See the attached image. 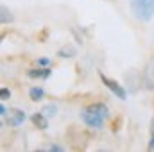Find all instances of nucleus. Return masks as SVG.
<instances>
[{
  "mask_svg": "<svg viewBox=\"0 0 154 152\" xmlns=\"http://www.w3.org/2000/svg\"><path fill=\"white\" fill-rule=\"evenodd\" d=\"M100 81L104 82V86H106L108 90H111V91L115 93V95L118 97V99H122V100L125 99V90H124V88H122V86H120V84H118L116 81L109 79V77H106L104 74H100Z\"/></svg>",
  "mask_w": 154,
  "mask_h": 152,
  "instance_id": "obj_4",
  "label": "nucleus"
},
{
  "mask_svg": "<svg viewBox=\"0 0 154 152\" xmlns=\"http://www.w3.org/2000/svg\"><path fill=\"white\" fill-rule=\"evenodd\" d=\"M41 113L45 114V116H54L56 114V106H45L41 109Z\"/></svg>",
  "mask_w": 154,
  "mask_h": 152,
  "instance_id": "obj_10",
  "label": "nucleus"
},
{
  "mask_svg": "<svg viewBox=\"0 0 154 152\" xmlns=\"http://www.w3.org/2000/svg\"><path fill=\"white\" fill-rule=\"evenodd\" d=\"M0 114H2V116H5V114H7V109H5V106H4V104L0 106Z\"/></svg>",
  "mask_w": 154,
  "mask_h": 152,
  "instance_id": "obj_14",
  "label": "nucleus"
},
{
  "mask_svg": "<svg viewBox=\"0 0 154 152\" xmlns=\"http://www.w3.org/2000/svg\"><path fill=\"white\" fill-rule=\"evenodd\" d=\"M9 97H11V91H9L7 88H2V90H0V99H2V100H7Z\"/></svg>",
  "mask_w": 154,
  "mask_h": 152,
  "instance_id": "obj_11",
  "label": "nucleus"
},
{
  "mask_svg": "<svg viewBox=\"0 0 154 152\" xmlns=\"http://www.w3.org/2000/svg\"><path fill=\"white\" fill-rule=\"evenodd\" d=\"M131 9L138 20L149 22L154 14V0H131Z\"/></svg>",
  "mask_w": 154,
  "mask_h": 152,
  "instance_id": "obj_2",
  "label": "nucleus"
},
{
  "mask_svg": "<svg viewBox=\"0 0 154 152\" xmlns=\"http://www.w3.org/2000/svg\"><path fill=\"white\" fill-rule=\"evenodd\" d=\"M4 118H5V123H7L9 127H18V125L23 123L25 113H23L22 109H11V111H7V114H5Z\"/></svg>",
  "mask_w": 154,
  "mask_h": 152,
  "instance_id": "obj_3",
  "label": "nucleus"
},
{
  "mask_svg": "<svg viewBox=\"0 0 154 152\" xmlns=\"http://www.w3.org/2000/svg\"><path fill=\"white\" fill-rule=\"evenodd\" d=\"M57 54H59L61 57H72V56L75 54V50H74V48H70V47H66V48H61Z\"/></svg>",
  "mask_w": 154,
  "mask_h": 152,
  "instance_id": "obj_9",
  "label": "nucleus"
},
{
  "mask_svg": "<svg viewBox=\"0 0 154 152\" xmlns=\"http://www.w3.org/2000/svg\"><path fill=\"white\" fill-rule=\"evenodd\" d=\"M38 65H41V66H47V65H50V59L41 57V59H38Z\"/></svg>",
  "mask_w": 154,
  "mask_h": 152,
  "instance_id": "obj_12",
  "label": "nucleus"
},
{
  "mask_svg": "<svg viewBox=\"0 0 154 152\" xmlns=\"http://www.w3.org/2000/svg\"><path fill=\"white\" fill-rule=\"evenodd\" d=\"M143 84H145V88L154 90V57L145 65V70H143Z\"/></svg>",
  "mask_w": 154,
  "mask_h": 152,
  "instance_id": "obj_5",
  "label": "nucleus"
},
{
  "mask_svg": "<svg viewBox=\"0 0 154 152\" xmlns=\"http://www.w3.org/2000/svg\"><path fill=\"white\" fill-rule=\"evenodd\" d=\"M149 149H154V122H152V134H151V141H149Z\"/></svg>",
  "mask_w": 154,
  "mask_h": 152,
  "instance_id": "obj_13",
  "label": "nucleus"
},
{
  "mask_svg": "<svg viewBox=\"0 0 154 152\" xmlns=\"http://www.w3.org/2000/svg\"><path fill=\"white\" fill-rule=\"evenodd\" d=\"M31 120H32L34 127H38V129H41V131L48 127V120H47V116H45V114L41 113V111H39V113H34Z\"/></svg>",
  "mask_w": 154,
  "mask_h": 152,
  "instance_id": "obj_6",
  "label": "nucleus"
},
{
  "mask_svg": "<svg viewBox=\"0 0 154 152\" xmlns=\"http://www.w3.org/2000/svg\"><path fill=\"white\" fill-rule=\"evenodd\" d=\"M50 75V68H39V70H29V77L32 79H47Z\"/></svg>",
  "mask_w": 154,
  "mask_h": 152,
  "instance_id": "obj_7",
  "label": "nucleus"
},
{
  "mask_svg": "<svg viewBox=\"0 0 154 152\" xmlns=\"http://www.w3.org/2000/svg\"><path fill=\"white\" fill-rule=\"evenodd\" d=\"M43 95H45V93H43L41 88H31V90H29V97H31L34 102H36V100H41Z\"/></svg>",
  "mask_w": 154,
  "mask_h": 152,
  "instance_id": "obj_8",
  "label": "nucleus"
},
{
  "mask_svg": "<svg viewBox=\"0 0 154 152\" xmlns=\"http://www.w3.org/2000/svg\"><path fill=\"white\" fill-rule=\"evenodd\" d=\"M108 113H109V111H108V106L97 102V104H91V106L84 108L81 118H82V122H84L88 127L99 129V127L104 125V122H106V118H108Z\"/></svg>",
  "mask_w": 154,
  "mask_h": 152,
  "instance_id": "obj_1",
  "label": "nucleus"
},
{
  "mask_svg": "<svg viewBox=\"0 0 154 152\" xmlns=\"http://www.w3.org/2000/svg\"><path fill=\"white\" fill-rule=\"evenodd\" d=\"M47 150H63V149H61V147H57V145H50Z\"/></svg>",
  "mask_w": 154,
  "mask_h": 152,
  "instance_id": "obj_15",
  "label": "nucleus"
}]
</instances>
